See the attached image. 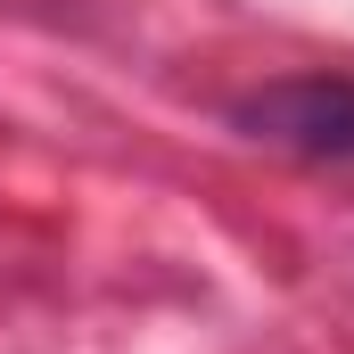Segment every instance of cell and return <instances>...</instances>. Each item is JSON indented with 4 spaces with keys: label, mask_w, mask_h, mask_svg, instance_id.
<instances>
[{
    "label": "cell",
    "mask_w": 354,
    "mask_h": 354,
    "mask_svg": "<svg viewBox=\"0 0 354 354\" xmlns=\"http://www.w3.org/2000/svg\"><path fill=\"white\" fill-rule=\"evenodd\" d=\"M239 132H256L272 149H297V157H330L354 165V83L346 75H288L239 99Z\"/></svg>",
    "instance_id": "1"
}]
</instances>
